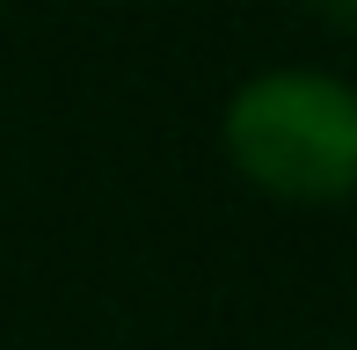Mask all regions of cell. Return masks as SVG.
I'll return each mask as SVG.
<instances>
[{"label":"cell","instance_id":"2","mask_svg":"<svg viewBox=\"0 0 357 350\" xmlns=\"http://www.w3.org/2000/svg\"><path fill=\"white\" fill-rule=\"evenodd\" d=\"M335 15H350V0H335Z\"/></svg>","mask_w":357,"mask_h":350},{"label":"cell","instance_id":"1","mask_svg":"<svg viewBox=\"0 0 357 350\" xmlns=\"http://www.w3.org/2000/svg\"><path fill=\"white\" fill-rule=\"evenodd\" d=\"M226 153L248 183L299 204L350 197L357 183V95L328 73H263L226 102Z\"/></svg>","mask_w":357,"mask_h":350}]
</instances>
